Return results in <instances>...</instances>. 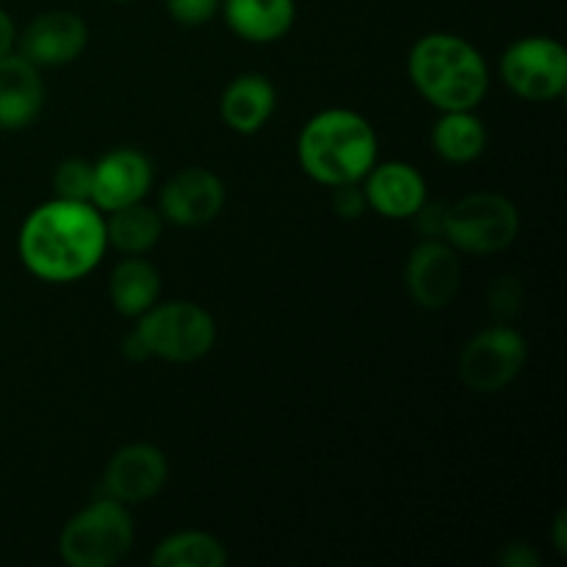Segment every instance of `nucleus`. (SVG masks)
Instances as JSON below:
<instances>
[{"label":"nucleus","instance_id":"obj_25","mask_svg":"<svg viewBox=\"0 0 567 567\" xmlns=\"http://www.w3.org/2000/svg\"><path fill=\"white\" fill-rule=\"evenodd\" d=\"M491 302H493V313L498 319H509V316L518 313L520 308V288L513 277H504V280L496 282L491 293Z\"/></svg>","mask_w":567,"mask_h":567},{"label":"nucleus","instance_id":"obj_26","mask_svg":"<svg viewBox=\"0 0 567 567\" xmlns=\"http://www.w3.org/2000/svg\"><path fill=\"white\" fill-rule=\"evenodd\" d=\"M502 563L507 567H537L540 557H537L529 543H509L502 554Z\"/></svg>","mask_w":567,"mask_h":567},{"label":"nucleus","instance_id":"obj_11","mask_svg":"<svg viewBox=\"0 0 567 567\" xmlns=\"http://www.w3.org/2000/svg\"><path fill=\"white\" fill-rule=\"evenodd\" d=\"M225 208V183L203 166H186L161 192L158 214L177 227H203Z\"/></svg>","mask_w":567,"mask_h":567},{"label":"nucleus","instance_id":"obj_9","mask_svg":"<svg viewBox=\"0 0 567 567\" xmlns=\"http://www.w3.org/2000/svg\"><path fill=\"white\" fill-rule=\"evenodd\" d=\"M463 282L460 252L443 236H430L404 264V288L419 308L441 310L454 302Z\"/></svg>","mask_w":567,"mask_h":567},{"label":"nucleus","instance_id":"obj_21","mask_svg":"<svg viewBox=\"0 0 567 567\" xmlns=\"http://www.w3.org/2000/svg\"><path fill=\"white\" fill-rule=\"evenodd\" d=\"M155 567H225L227 548L208 532H175L155 546Z\"/></svg>","mask_w":567,"mask_h":567},{"label":"nucleus","instance_id":"obj_20","mask_svg":"<svg viewBox=\"0 0 567 567\" xmlns=\"http://www.w3.org/2000/svg\"><path fill=\"white\" fill-rule=\"evenodd\" d=\"M161 233H164V216L144 205V199L120 210H111L109 219H105L109 247L120 249L122 255H144L158 244Z\"/></svg>","mask_w":567,"mask_h":567},{"label":"nucleus","instance_id":"obj_18","mask_svg":"<svg viewBox=\"0 0 567 567\" xmlns=\"http://www.w3.org/2000/svg\"><path fill=\"white\" fill-rule=\"evenodd\" d=\"M109 297L116 313L138 319L161 297V275L150 260L127 255L114 266L109 277Z\"/></svg>","mask_w":567,"mask_h":567},{"label":"nucleus","instance_id":"obj_3","mask_svg":"<svg viewBox=\"0 0 567 567\" xmlns=\"http://www.w3.org/2000/svg\"><path fill=\"white\" fill-rule=\"evenodd\" d=\"M377 153L374 125L349 109H327L310 116L297 142L302 172L327 188L363 181L377 164Z\"/></svg>","mask_w":567,"mask_h":567},{"label":"nucleus","instance_id":"obj_13","mask_svg":"<svg viewBox=\"0 0 567 567\" xmlns=\"http://www.w3.org/2000/svg\"><path fill=\"white\" fill-rule=\"evenodd\" d=\"M153 186V164L136 147H116L94 164L92 205L103 214L142 203Z\"/></svg>","mask_w":567,"mask_h":567},{"label":"nucleus","instance_id":"obj_1","mask_svg":"<svg viewBox=\"0 0 567 567\" xmlns=\"http://www.w3.org/2000/svg\"><path fill=\"white\" fill-rule=\"evenodd\" d=\"M105 249L103 210L81 199L42 203L25 216L17 236L22 266L44 282H75L92 275Z\"/></svg>","mask_w":567,"mask_h":567},{"label":"nucleus","instance_id":"obj_24","mask_svg":"<svg viewBox=\"0 0 567 567\" xmlns=\"http://www.w3.org/2000/svg\"><path fill=\"white\" fill-rule=\"evenodd\" d=\"M332 205H336V214L343 216V219H360L369 208L365 203V194L360 183H347V186L332 188Z\"/></svg>","mask_w":567,"mask_h":567},{"label":"nucleus","instance_id":"obj_2","mask_svg":"<svg viewBox=\"0 0 567 567\" xmlns=\"http://www.w3.org/2000/svg\"><path fill=\"white\" fill-rule=\"evenodd\" d=\"M408 75L437 111H476L491 86L487 61L457 33H426L408 55Z\"/></svg>","mask_w":567,"mask_h":567},{"label":"nucleus","instance_id":"obj_14","mask_svg":"<svg viewBox=\"0 0 567 567\" xmlns=\"http://www.w3.org/2000/svg\"><path fill=\"white\" fill-rule=\"evenodd\" d=\"M365 203L382 219H413L426 203V181L408 161H385L374 164L360 181Z\"/></svg>","mask_w":567,"mask_h":567},{"label":"nucleus","instance_id":"obj_5","mask_svg":"<svg viewBox=\"0 0 567 567\" xmlns=\"http://www.w3.org/2000/svg\"><path fill=\"white\" fill-rule=\"evenodd\" d=\"M520 214L513 199L496 192H474L446 205L443 238L457 252L496 255L518 238Z\"/></svg>","mask_w":567,"mask_h":567},{"label":"nucleus","instance_id":"obj_16","mask_svg":"<svg viewBox=\"0 0 567 567\" xmlns=\"http://www.w3.org/2000/svg\"><path fill=\"white\" fill-rule=\"evenodd\" d=\"M277 111V89L275 83L258 72H247L230 81L225 89L219 103L221 122L230 131L241 133V136H252V133L264 131L266 122L275 116Z\"/></svg>","mask_w":567,"mask_h":567},{"label":"nucleus","instance_id":"obj_27","mask_svg":"<svg viewBox=\"0 0 567 567\" xmlns=\"http://www.w3.org/2000/svg\"><path fill=\"white\" fill-rule=\"evenodd\" d=\"M14 48H17L14 20H11L9 11L0 6V59H3V55H9Z\"/></svg>","mask_w":567,"mask_h":567},{"label":"nucleus","instance_id":"obj_6","mask_svg":"<svg viewBox=\"0 0 567 567\" xmlns=\"http://www.w3.org/2000/svg\"><path fill=\"white\" fill-rule=\"evenodd\" d=\"M147 347L150 358L169 360V363H194L205 358L216 343V321L203 305L175 299V302H155L147 313L138 316L133 327Z\"/></svg>","mask_w":567,"mask_h":567},{"label":"nucleus","instance_id":"obj_8","mask_svg":"<svg viewBox=\"0 0 567 567\" xmlns=\"http://www.w3.org/2000/svg\"><path fill=\"white\" fill-rule=\"evenodd\" d=\"M502 81L529 103H551L567 89V50L551 37H524L502 55Z\"/></svg>","mask_w":567,"mask_h":567},{"label":"nucleus","instance_id":"obj_12","mask_svg":"<svg viewBox=\"0 0 567 567\" xmlns=\"http://www.w3.org/2000/svg\"><path fill=\"white\" fill-rule=\"evenodd\" d=\"M169 480V460L153 443L122 446L105 468V496L122 504L150 502Z\"/></svg>","mask_w":567,"mask_h":567},{"label":"nucleus","instance_id":"obj_4","mask_svg":"<svg viewBox=\"0 0 567 567\" xmlns=\"http://www.w3.org/2000/svg\"><path fill=\"white\" fill-rule=\"evenodd\" d=\"M127 504L105 496L72 515L59 537V554L70 567H114L133 548Z\"/></svg>","mask_w":567,"mask_h":567},{"label":"nucleus","instance_id":"obj_15","mask_svg":"<svg viewBox=\"0 0 567 567\" xmlns=\"http://www.w3.org/2000/svg\"><path fill=\"white\" fill-rule=\"evenodd\" d=\"M44 105V83L39 66L11 50L0 59V131H22Z\"/></svg>","mask_w":567,"mask_h":567},{"label":"nucleus","instance_id":"obj_28","mask_svg":"<svg viewBox=\"0 0 567 567\" xmlns=\"http://www.w3.org/2000/svg\"><path fill=\"white\" fill-rule=\"evenodd\" d=\"M122 354H125V358H131V360H147L150 358L147 347H144V341L138 338L136 330H131V336L122 341Z\"/></svg>","mask_w":567,"mask_h":567},{"label":"nucleus","instance_id":"obj_22","mask_svg":"<svg viewBox=\"0 0 567 567\" xmlns=\"http://www.w3.org/2000/svg\"><path fill=\"white\" fill-rule=\"evenodd\" d=\"M92 183H94V164L86 158H70L59 164L53 175L55 197L61 199H81L92 203Z\"/></svg>","mask_w":567,"mask_h":567},{"label":"nucleus","instance_id":"obj_10","mask_svg":"<svg viewBox=\"0 0 567 567\" xmlns=\"http://www.w3.org/2000/svg\"><path fill=\"white\" fill-rule=\"evenodd\" d=\"M89 28L83 17L75 11L55 9L33 17L25 31L17 37L22 59L31 61L33 66H64L72 64L78 55L86 50Z\"/></svg>","mask_w":567,"mask_h":567},{"label":"nucleus","instance_id":"obj_17","mask_svg":"<svg viewBox=\"0 0 567 567\" xmlns=\"http://www.w3.org/2000/svg\"><path fill=\"white\" fill-rule=\"evenodd\" d=\"M221 11L227 28L252 44L277 42L297 20L293 0H221Z\"/></svg>","mask_w":567,"mask_h":567},{"label":"nucleus","instance_id":"obj_23","mask_svg":"<svg viewBox=\"0 0 567 567\" xmlns=\"http://www.w3.org/2000/svg\"><path fill=\"white\" fill-rule=\"evenodd\" d=\"M221 9V0H166V11L181 25H205Z\"/></svg>","mask_w":567,"mask_h":567},{"label":"nucleus","instance_id":"obj_19","mask_svg":"<svg viewBox=\"0 0 567 567\" xmlns=\"http://www.w3.org/2000/svg\"><path fill=\"white\" fill-rule=\"evenodd\" d=\"M487 147V127L474 111H441L432 127V150L449 164H471Z\"/></svg>","mask_w":567,"mask_h":567},{"label":"nucleus","instance_id":"obj_7","mask_svg":"<svg viewBox=\"0 0 567 567\" xmlns=\"http://www.w3.org/2000/svg\"><path fill=\"white\" fill-rule=\"evenodd\" d=\"M526 358H529L526 338L515 327L496 324L476 332L465 343L457 360V374L468 391L498 393L518 380Z\"/></svg>","mask_w":567,"mask_h":567},{"label":"nucleus","instance_id":"obj_29","mask_svg":"<svg viewBox=\"0 0 567 567\" xmlns=\"http://www.w3.org/2000/svg\"><path fill=\"white\" fill-rule=\"evenodd\" d=\"M554 548H557V554H567V513L565 509H559V515L554 518Z\"/></svg>","mask_w":567,"mask_h":567}]
</instances>
